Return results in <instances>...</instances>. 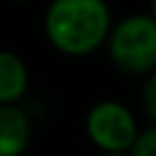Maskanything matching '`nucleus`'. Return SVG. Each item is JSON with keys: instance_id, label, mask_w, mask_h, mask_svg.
<instances>
[{"instance_id": "nucleus-1", "label": "nucleus", "mask_w": 156, "mask_h": 156, "mask_svg": "<svg viewBox=\"0 0 156 156\" xmlns=\"http://www.w3.org/2000/svg\"><path fill=\"white\" fill-rule=\"evenodd\" d=\"M43 32L55 50L68 57L95 52L111 34L106 0H52L43 18Z\"/></svg>"}, {"instance_id": "nucleus-2", "label": "nucleus", "mask_w": 156, "mask_h": 156, "mask_svg": "<svg viewBox=\"0 0 156 156\" xmlns=\"http://www.w3.org/2000/svg\"><path fill=\"white\" fill-rule=\"evenodd\" d=\"M109 57L120 70L131 75L156 70V23L149 14H133L111 27Z\"/></svg>"}, {"instance_id": "nucleus-3", "label": "nucleus", "mask_w": 156, "mask_h": 156, "mask_svg": "<svg viewBox=\"0 0 156 156\" xmlns=\"http://www.w3.org/2000/svg\"><path fill=\"white\" fill-rule=\"evenodd\" d=\"M86 133L102 154L129 152L138 138V122L125 104L115 100H102L90 106L86 115Z\"/></svg>"}, {"instance_id": "nucleus-4", "label": "nucleus", "mask_w": 156, "mask_h": 156, "mask_svg": "<svg viewBox=\"0 0 156 156\" xmlns=\"http://www.w3.org/2000/svg\"><path fill=\"white\" fill-rule=\"evenodd\" d=\"M32 140V122L18 104L0 106V156H20Z\"/></svg>"}, {"instance_id": "nucleus-5", "label": "nucleus", "mask_w": 156, "mask_h": 156, "mask_svg": "<svg viewBox=\"0 0 156 156\" xmlns=\"http://www.w3.org/2000/svg\"><path fill=\"white\" fill-rule=\"evenodd\" d=\"M30 73L25 61L9 50H0V106H14L25 95Z\"/></svg>"}, {"instance_id": "nucleus-6", "label": "nucleus", "mask_w": 156, "mask_h": 156, "mask_svg": "<svg viewBox=\"0 0 156 156\" xmlns=\"http://www.w3.org/2000/svg\"><path fill=\"white\" fill-rule=\"evenodd\" d=\"M129 156H156V127L138 133L133 147L129 149Z\"/></svg>"}, {"instance_id": "nucleus-7", "label": "nucleus", "mask_w": 156, "mask_h": 156, "mask_svg": "<svg viewBox=\"0 0 156 156\" xmlns=\"http://www.w3.org/2000/svg\"><path fill=\"white\" fill-rule=\"evenodd\" d=\"M143 106H145V113L156 122V70L149 75V79L145 82V88H143Z\"/></svg>"}, {"instance_id": "nucleus-8", "label": "nucleus", "mask_w": 156, "mask_h": 156, "mask_svg": "<svg viewBox=\"0 0 156 156\" xmlns=\"http://www.w3.org/2000/svg\"><path fill=\"white\" fill-rule=\"evenodd\" d=\"M149 18L156 23V0H149Z\"/></svg>"}, {"instance_id": "nucleus-9", "label": "nucleus", "mask_w": 156, "mask_h": 156, "mask_svg": "<svg viewBox=\"0 0 156 156\" xmlns=\"http://www.w3.org/2000/svg\"><path fill=\"white\" fill-rule=\"evenodd\" d=\"M102 156H129V152H111V154H102Z\"/></svg>"}, {"instance_id": "nucleus-10", "label": "nucleus", "mask_w": 156, "mask_h": 156, "mask_svg": "<svg viewBox=\"0 0 156 156\" xmlns=\"http://www.w3.org/2000/svg\"><path fill=\"white\" fill-rule=\"evenodd\" d=\"M14 2H25V0H14Z\"/></svg>"}]
</instances>
